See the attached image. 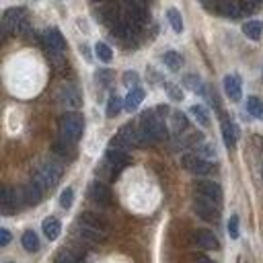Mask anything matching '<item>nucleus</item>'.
<instances>
[{
    "label": "nucleus",
    "instance_id": "nucleus-44",
    "mask_svg": "<svg viewBox=\"0 0 263 263\" xmlns=\"http://www.w3.org/2000/svg\"><path fill=\"white\" fill-rule=\"evenodd\" d=\"M93 3H103V0H93Z\"/></svg>",
    "mask_w": 263,
    "mask_h": 263
},
{
    "label": "nucleus",
    "instance_id": "nucleus-11",
    "mask_svg": "<svg viewBox=\"0 0 263 263\" xmlns=\"http://www.w3.org/2000/svg\"><path fill=\"white\" fill-rule=\"evenodd\" d=\"M21 195H23V193H19V191L13 189V187H5V189H3V195H0V206H3V212H5V214H13V212L19 208Z\"/></svg>",
    "mask_w": 263,
    "mask_h": 263
},
{
    "label": "nucleus",
    "instance_id": "nucleus-31",
    "mask_svg": "<svg viewBox=\"0 0 263 263\" xmlns=\"http://www.w3.org/2000/svg\"><path fill=\"white\" fill-rule=\"evenodd\" d=\"M247 109L253 117H263V103L259 101L257 97H249L247 99Z\"/></svg>",
    "mask_w": 263,
    "mask_h": 263
},
{
    "label": "nucleus",
    "instance_id": "nucleus-23",
    "mask_svg": "<svg viewBox=\"0 0 263 263\" xmlns=\"http://www.w3.org/2000/svg\"><path fill=\"white\" fill-rule=\"evenodd\" d=\"M243 33H245L249 39L257 41V39L261 37V33H263V23H261V21H247V23L243 25Z\"/></svg>",
    "mask_w": 263,
    "mask_h": 263
},
{
    "label": "nucleus",
    "instance_id": "nucleus-22",
    "mask_svg": "<svg viewBox=\"0 0 263 263\" xmlns=\"http://www.w3.org/2000/svg\"><path fill=\"white\" fill-rule=\"evenodd\" d=\"M80 224L93 226V228H99V230H107V222H105L101 216L93 214V212H84V214L80 216Z\"/></svg>",
    "mask_w": 263,
    "mask_h": 263
},
{
    "label": "nucleus",
    "instance_id": "nucleus-39",
    "mask_svg": "<svg viewBox=\"0 0 263 263\" xmlns=\"http://www.w3.org/2000/svg\"><path fill=\"white\" fill-rule=\"evenodd\" d=\"M9 243H11V233L7 228H3L0 230V247H7Z\"/></svg>",
    "mask_w": 263,
    "mask_h": 263
},
{
    "label": "nucleus",
    "instance_id": "nucleus-8",
    "mask_svg": "<svg viewBox=\"0 0 263 263\" xmlns=\"http://www.w3.org/2000/svg\"><path fill=\"white\" fill-rule=\"evenodd\" d=\"M193 206H195L197 216H202L204 220H210V222H212V220H218V204L206 200V197H202V195H197L195 202H193Z\"/></svg>",
    "mask_w": 263,
    "mask_h": 263
},
{
    "label": "nucleus",
    "instance_id": "nucleus-43",
    "mask_svg": "<svg viewBox=\"0 0 263 263\" xmlns=\"http://www.w3.org/2000/svg\"><path fill=\"white\" fill-rule=\"evenodd\" d=\"M197 263H214V261H210V259H197Z\"/></svg>",
    "mask_w": 263,
    "mask_h": 263
},
{
    "label": "nucleus",
    "instance_id": "nucleus-20",
    "mask_svg": "<svg viewBox=\"0 0 263 263\" xmlns=\"http://www.w3.org/2000/svg\"><path fill=\"white\" fill-rule=\"evenodd\" d=\"M21 193H23V200L27 204H39L41 202V195H43V189L35 181H31V183L25 185V189Z\"/></svg>",
    "mask_w": 263,
    "mask_h": 263
},
{
    "label": "nucleus",
    "instance_id": "nucleus-40",
    "mask_svg": "<svg viewBox=\"0 0 263 263\" xmlns=\"http://www.w3.org/2000/svg\"><path fill=\"white\" fill-rule=\"evenodd\" d=\"M167 89H169V95H171V97L175 99V101H181V99H183V95H181V91H179L177 86H173V84H169Z\"/></svg>",
    "mask_w": 263,
    "mask_h": 263
},
{
    "label": "nucleus",
    "instance_id": "nucleus-28",
    "mask_svg": "<svg viewBox=\"0 0 263 263\" xmlns=\"http://www.w3.org/2000/svg\"><path fill=\"white\" fill-rule=\"evenodd\" d=\"M183 84H185L189 91H193V93H204L202 78L195 76V74H185V76H183Z\"/></svg>",
    "mask_w": 263,
    "mask_h": 263
},
{
    "label": "nucleus",
    "instance_id": "nucleus-30",
    "mask_svg": "<svg viewBox=\"0 0 263 263\" xmlns=\"http://www.w3.org/2000/svg\"><path fill=\"white\" fill-rule=\"evenodd\" d=\"M95 54H97V58L101 60V62H111V60H113L111 48H109L107 43H103V41H99V43L95 46Z\"/></svg>",
    "mask_w": 263,
    "mask_h": 263
},
{
    "label": "nucleus",
    "instance_id": "nucleus-37",
    "mask_svg": "<svg viewBox=\"0 0 263 263\" xmlns=\"http://www.w3.org/2000/svg\"><path fill=\"white\" fill-rule=\"evenodd\" d=\"M56 263H78V261H76V257H74L72 253L62 251V253L56 257Z\"/></svg>",
    "mask_w": 263,
    "mask_h": 263
},
{
    "label": "nucleus",
    "instance_id": "nucleus-15",
    "mask_svg": "<svg viewBox=\"0 0 263 263\" xmlns=\"http://www.w3.org/2000/svg\"><path fill=\"white\" fill-rule=\"evenodd\" d=\"M224 93L230 101H241V97H243L241 78L239 76H226L224 78Z\"/></svg>",
    "mask_w": 263,
    "mask_h": 263
},
{
    "label": "nucleus",
    "instance_id": "nucleus-33",
    "mask_svg": "<svg viewBox=\"0 0 263 263\" xmlns=\"http://www.w3.org/2000/svg\"><path fill=\"white\" fill-rule=\"evenodd\" d=\"M119 111H121V99L117 95H111L107 103V117H115Z\"/></svg>",
    "mask_w": 263,
    "mask_h": 263
},
{
    "label": "nucleus",
    "instance_id": "nucleus-9",
    "mask_svg": "<svg viewBox=\"0 0 263 263\" xmlns=\"http://www.w3.org/2000/svg\"><path fill=\"white\" fill-rule=\"evenodd\" d=\"M89 195H91V200L99 206H109L111 204V191L105 183L101 181H93L91 187H89Z\"/></svg>",
    "mask_w": 263,
    "mask_h": 263
},
{
    "label": "nucleus",
    "instance_id": "nucleus-1",
    "mask_svg": "<svg viewBox=\"0 0 263 263\" xmlns=\"http://www.w3.org/2000/svg\"><path fill=\"white\" fill-rule=\"evenodd\" d=\"M84 132V119L80 113H66L60 117V136L64 142H78Z\"/></svg>",
    "mask_w": 263,
    "mask_h": 263
},
{
    "label": "nucleus",
    "instance_id": "nucleus-29",
    "mask_svg": "<svg viewBox=\"0 0 263 263\" xmlns=\"http://www.w3.org/2000/svg\"><path fill=\"white\" fill-rule=\"evenodd\" d=\"M167 19H169V23H171L175 33H183V19H181V13L177 9H169L167 11Z\"/></svg>",
    "mask_w": 263,
    "mask_h": 263
},
{
    "label": "nucleus",
    "instance_id": "nucleus-35",
    "mask_svg": "<svg viewBox=\"0 0 263 263\" xmlns=\"http://www.w3.org/2000/svg\"><path fill=\"white\" fill-rule=\"evenodd\" d=\"M68 144H70V142H64V140H60V142L54 146V150H56L58 154H62V156H72L74 152L70 150V146H68Z\"/></svg>",
    "mask_w": 263,
    "mask_h": 263
},
{
    "label": "nucleus",
    "instance_id": "nucleus-36",
    "mask_svg": "<svg viewBox=\"0 0 263 263\" xmlns=\"http://www.w3.org/2000/svg\"><path fill=\"white\" fill-rule=\"evenodd\" d=\"M197 154H200L202 158H214L216 156V148L212 144H202L200 150H197Z\"/></svg>",
    "mask_w": 263,
    "mask_h": 263
},
{
    "label": "nucleus",
    "instance_id": "nucleus-3",
    "mask_svg": "<svg viewBox=\"0 0 263 263\" xmlns=\"http://www.w3.org/2000/svg\"><path fill=\"white\" fill-rule=\"evenodd\" d=\"M60 177H62V164H58L56 160H46L37 169L33 181H35L41 189H52V187L58 185Z\"/></svg>",
    "mask_w": 263,
    "mask_h": 263
},
{
    "label": "nucleus",
    "instance_id": "nucleus-27",
    "mask_svg": "<svg viewBox=\"0 0 263 263\" xmlns=\"http://www.w3.org/2000/svg\"><path fill=\"white\" fill-rule=\"evenodd\" d=\"M171 119H173V129L177 132V134H181V132H185L189 127V121H187L185 113H181V111H173Z\"/></svg>",
    "mask_w": 263,
    "mask_h": 263
},
{
    "label": "nucleus",
    "instance_id": "nucleus-38",
    "mask_svg": "<svg viewBox=\"0 0 263 263\" xmlns=\"http://www.w3.org/2000/svg\"><path fill=\"white\" fill-rule=\"evenodd\" d=\"M123 82H125L127 86L136 84V82H138V74H136V72H125V74H123Z\"/></svg>",
    "mask_w": 263,
    "mask_h": 263
},
{
    "label": "nucleus",
    "instance_id": "nucleus-25",
    "mask_svg": "<svg viewBox=\"0 0 263 263\" xmlns=\"http://www.w3.org/2000/svg\"><path fill=\"white\" fill-rule=\"evenodd\" d=\"M162 60H164V64H167V68L173 70V72H177L181 66H183V58L177 52H167V54L162 56Z\"/></svg>",
    "mask_w": 263,
    "mask_h": 263
},
{
    "label": "nucleus",
    "instance_id": "nucleus-26",
    "mask_svg": "<svg viewBox=\"0 0 263 263\" xmlns=\"http://www.w3.org/2000/svg\"><path fill=\"white\" fill-rule=\"evenodd\" d=\"M189 113L197 119V123H200L202 127H208V125H210V115H208L206 107H202V105H193V107L189 109Z\"/></svg>",
    "mask_w": 263,
    "mask_h": 263
},
{
    "label": "nucleus",
    "instance_id": "nucleus-10",
    "mask_svg": "<svg viewBox=\"0 0 263 263\" xmlns=\"http://www.w3.org/2000/svg\"><path fill=\"white\" fill-rule=\"evenodd\" d=\"M58 101L66 107V109H76L80 105V95L72 84H64L58 91Z\"/></svg>",
    "mask_w": 263,
    "mask_h": 263
},
{
    "label": "nucleus",
    "instance_id": "nucleus-5",
    "mask_svg": "<svg viewBox=\"0 0 263 263\" xmlns=\"http://www.w3.org/2000/svg\"><path fill=\"white\" fill-rule=\"evenodd\" d=\"M181 164L189 171V173H193V175H208V173H212V164L206 160V158H202L200 154H185L183 158H181Z\"/></svg>",
    "mask_w": 263,
    "mask_h": 263
},
{
    "label": "nucleus",
    "instance_id": "nucleus-14",
    "mask_svg": "<svg viewBox=\"0 0 263 263\" xmlns=\"http://www.w3.org/2000/svg\"><path fill=\"white\" fill-rule=\"evenodd\" d=\"M105 158H107V164H111V167H113V171L125 167V164L129 162L127 150H121V148H115V146H109V148H107Z\"/></svg>",
    "mask_w": 263,
    "mask_h": 263
},
{
    "label": "nucleus",
    "instance_id": "nucleus-12",
    "mask_svg": "<svg viewBox=\"0 0 263 263\" xmlns=\"http://www.w3.org/2000/svg\"><path fill=\"white\" fill-rule=\"evenodd\" d=\"M43 41H46V48L50 50V54H62L66 50V41L62 37V33L54 27L43 33Z\"/></svg>",
    "mask_w": 263,
    "mask_h": 263
},
{
    "label": "nucleus",
    "instance_id": "nucleus-42",
    "mask_svg": "<svg viewBox=\"0 0 263 263\" xmlns=\"http://www.w3.org/2000/svg\"><path fill=\"white\" fill-rule=\"evenodd\" d=\"M97 78H101V80H103V84H107V80L111 78V72H99V74H97Z\"/></svg>",
    "mask_w": 263,
    "mask_h": 263
},
{
    "label": "nucleus",
    "instance_id": "nucleus-16",
    "mask_svg": "<svg viewBox=\"0 0 263 263\" xmlns=\"http://www.w3.org/2000/svg\"><path fill=\"white\" fill-rule=\"evenodd\" d=\"M144 97H146V93H144V89H140V86H134V89H129V93H127V97H125V101H123V107H125V111H136L138 107H140V103L144 101Z\"/></svg>",
    "mask_w": 263,
    "mask_h": 263
},
{
    "label": "nucleus",
    "instance_id": "nucleus-7",
    "mask_svg": "<svg viewBox=\"0 0 263 263\" xmlns=\"http://www.w3.org/2000/svg\"><path fill=\"white\" fill-rule=\"evenodd\" d=\"M195 191L197 195L206 197V200L214 202V204H220L222 202V187L214 181H197L195 183Z\"/></svg>",
    "mask_w": 263,
    "mask_h": 263
},
{
    "label": "nucleus",
    "instance_id": "nucleus-32",
    "mask_svg": "<svg viewBox=\"0 0 263 263\" xmlns=\"http://www.w3.org/2000/svg\"><path fill=\"white\" fill-rule=\"evenodd\" d=\"M72 202H74V189L72 187H66L62 191V195H60V206L64 210H68V208H72Z\"/></svg>",
    "mask_w": 263,
    "mask_h": 263
},
{
    "label": "nucleus",
    "instance_id": "nucleus-2",
    "mask_svg": "<svg viewBox=\"0 0 263 263\" xmlns=\"http://www.w3.org/2000/svg\"><path fill=\"white\" fill-rule=\"evenodd\" d=\"M140 127L144 129V134L148 136L150 142H158L167 138V127H164L162 119L156 115V111H144L140 117Z\"/></svg>",
    "mask_w": 263,
    "mask_h": 263
},
{
    "label": "nucleus",
    "instance_id": "nucleus-13",
    "mask_svg": "<svg viewBox=\"0 0 263 263\" xmlns=\"http://www.w3.org/2000/svg\"><path fill=\"white\" fill-rule=\"evenodd\" d=\"M216 11L226 19H239L243 15V5L239 0H218Z\"/></svg>",
    "mask_w": 263,
    "mask_h": 263
},
{
    "label": "nucleus",
    "instance_id": "nucleus-4",
    "mask_svg": "<svg viewBox=\"0 0 263 263\" xmlns=\"http://www.w3.org/2000/svg\"><path fill=\"white\" fill-rule=\"evenodd\" d=\"M3 23H5V33H29L25 9H9L5 13Z\"/></svg>",
    "mask_w": 263,
    "mask_h": 263
},
{
    "label": "nucleus",
    "instance_id": "nucleus-19",
    "mask_svg": "<svg viewBox=\"0 0 263 263\" xmlns=\"http://www.w3.org/2000/svg\"><path fill=\"white\" fill-rule=\"evenodd\" d=\"M195 243L200 245L202 249H208V251L218 249V239H216V235L210 233V230H204V228L195 233Z\"/></svg>",
    "mask_w": 263,
    "mask_h": 263
},
{
    "label": "nucleus",
    "instance_id": "nucleus-41",
    "mask_svg": "<svg viewBox=\"0 0 263 263\" xmlns=\"http://www.w3.org/2000/svg\"><path fill=\"white\" fill-rule=\"evenodd\" d=\"M154 111H156V115H158V117L162 119L164 115H167V113H169V107H167V105H158V107H156Z\"/></svg>",
    "mask_w": 263,
    "mask_h": 263
},
{
    "label": "nucleus",
    "instance_id": "nucleus-17",
    "mask_svg": "<svg viewBox=\"0 0 263 263\" xmlns=\"http://www.w3.org/2000/svg\"><path fill=\"white\" fill-rule=\"evenodd\" d=\"M78 235H80L84 241H91V243H103V241L107 239V230H99V228L80 224V226H78Z\"/></svg>",
    "mask_w": 263,
    "mask_h": 263
},
{
    "label": "nucleus",
    "instance_id": "nucleus-24",
    "mask_svg": "<svg viewBox=\"0 0 263 263\" xmlns=\"http://www.w3.org/2000/svg\"><path fill=\"white\" fill-rule=\"evenodd\" d=\"M21 241H23V249L25 251H29V253L39 251V239H37V235L33 233V230H25Z\"/></svg>",
    "mask_w": 263,
    "mask_h": 263
},
{
    "label": "nucleus",
    "instance_id": "nucleus-18",
    "mask_svg": "<svg viewBox=\"0 0 263 263\" xmlns=\"http://www.w3.org/2000/svg\"><path fill=\"white\" fill-rule=\"evenodd\" d=\"M222 136H224V144H226L228 148H235V146H237V140H239V129H237V125H235L233 121L224 119V121H222Z\"/></svg>",
    "mask_w": 263,
    "mask_h": 263
},
{
    "label": "nucleus",
    "instance_id": "nucleus-6",
    "mask_svg": "<svg viewBox=\"0 0 263 263\" xmlns=\"http://www.w3.org/2000/svg\"><path fill=\"white\" fill-rule=\"evenodd\" d=\"M123 9H125V13H123V17L134 25L136 29L146 21V9L138 3V0H125L123 3Z\"/></svg>",
    "mask_w": 263,
    "mask_h": 263
},
{
    "label": "nucleus",
    "instance_id": "nucleus-21",
    "mask_svg": "<svg viewBox=\"0 0 263 263\" xmlns=\"http://www.w3.org/2000/svg\"><path fill=\"white\" fill-rule=\"evenodd\" d=\"M41 228H43V235H46L50 241H56V239L60 237V233H62V224H60V220L54 218V216L46 218L43 224H41Z\"/></svg>",
    "mask_w": 263,
    "mask_h": 263
},
{
    "label": "nucleus",
    "instance_id": "nucleus-46",
    "mask_svg": "<svg viewBox=\"0 0 263 263\" xmlns=\"http://www.w3.org/2000/svg\"><path fill=\"white\" fill-rule=\"evenodd\" d=\"M144 3H146V0H144Z\"/></svg>",
    "mask_w": 263,
    "mask_h": 263
},
{
    "label": "nucleus",
    "instance_id": "nucleus-45",
    "mask_svg": "<svg viewBox=\"0 0 263 263\" xmlns=\"http://www.w3.org/2000/svg\"><path fill=\"white\" fill-rule=\"evenodd\" d=\"M261 175H263V162H261Z\"/></svg>",
    "mask_w": 263,
    "mask_h": 263
},
{
    "label": "nucleus",
    "instance_id": "nucleus-34",
    "mask_svg": "<svg viewBox=\"0 0 263 263\" xmlns=\"http://www.w3.org/2000/svg\"><path fill=\"white\" fill-rule=\"evenodd\" d=\"M228 235L233 239H239V216H230V220H228Z\"/></svg>",
    "mask_w": 263,
    "mask_h": 263
}]
</instances>
